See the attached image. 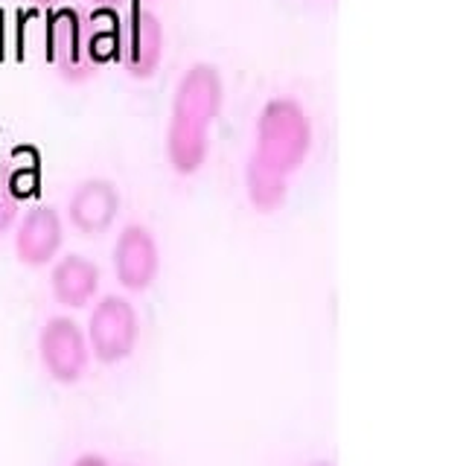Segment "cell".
Here are the masks:
<instances>
[{"label":"cell","mask_w":466,"mask_h":466,"mask_svg":"<svg viewBox=\"0 0 466 466\" xmlns=\"http://www.w3.org/2000/svg\"><path fill=\"white\" fill-rule=\"evenodd\" d=\"M225 85L216 65L196 62L175 85L169 128H167V155L169 164L181 175L201 169L210 146V126L222 111Z\"/></svg>","instance_id":"cell-1"},{"label":"cell","mask_w":466,"mask_h":466,"mask_svg":"<svg viewBox=\"0 0 466 466\" xmlns=\"http://www.w3.org/2000/svg\"><path fill=\"white\" fill-rule=\"evenodd\" d=\"M312 149V120L298 99L274 96L259 111L254 155L277 172L291 175Z\"/></svg>","instance_id":"cell-2"},{"label":"cell","mask_w":466,"mask_h":466,"mask_svg":"<svg viewBox=\"0 0 466 466\" xmlns=\"http://www.w3.org/2000/svg\"><path fill=\"white\" fill-rule=\"evenodd\" d=\"M47 58L67 82H82L102 62L96 53V29L76 6H58L47 15L44 29Z\"/></svg>","instance_id":"cell-3"},{"label":"cell","mask_w":466,"mask_h":466,"mask_svg":"<svg viewBox=\"0 0 466 466\" xmlns=\"http://www.w3.org/2000/svg\"><path fill=\"white\" fill-rule=\"evenodd\" d=\"M87 344L102 364H120L135 353L140 339V315L123 295H102L87 315Z\"/></svg>","instance_id":"cell-4"},{"label":"cell","mask_w":466,"mask_h":466,"mask_svg":"<svg viewBox=\"0 0 466 466\" xmlns=\"http://www.w3.org/2000/svg\"><path fill=\"white\" fill-rule=\"evenodd\" d=\"M38 359L53 382L76 385L94 359L85 327L70 315H50L38 329Z\"/></svg>","instance_id":"cell-5"},{"label":"cell","mask_w":466,"mask_h":466,"mask_svg":"<svg viewBox=\"0 0 466 466\" xmlns=\"http://www.w3.org/2000/svg\"><path fill=\"white\" fill-rule=\"evenodd\" d=\"M114 53H120L131 76L149 79L164 58V26L157 15L140 4L131 6L114 33Z\"/></svg>","instance_id":"cell-6"},{"label":"cell","mask_w":466,"mask_h":466,"mask_svg":"<svg viewBox=\"0 0 466 466\" xmlns=\"http://www.w3.org/2000/svg\"><path fill=\"white\" fill-rule=\"evenodd\" d=\"M160 271V248L155 233L131 222L120 230V237L114 242V274L123 289L128 291H146Z\"/></svg>","instance_id":"cell-7"},{"label":"cell","mask_w":466,"mask_h":466,"mask_svg":"<svg viewBox=\"0 0 466 466\" xmlns=\"http://www.w3.org/2000/svg\"><path fill=\"white\" fill-rule=\"evenodd\" d=\"M65 242V218L53 204H35L15 228V254L24 266H47L58 257Z\"/></svg>","instance_id":"cell-8"},{"label":"cell","mask_w":466,"mask_h":466,"mask_svg":"<svg viewBox=\"0 0 466 466\" xmlns=\"http://www.w3.org/2000/svg\"><path fill=\"white\" fill-rule=\"evenodd\" d=\"M120 213V189L108 178H85L67 198V218L79 233H106Z\"/></svg>","instance_id":"cell-9"},{"label":"cell","mask_w":466,"mask_h":466,"mask_svg":"<svg viewBox=\"0 0 466 466\" xmlns=\"http://www.w3.org/2000/svg\"><path fill=\"white\" fill-rule=\"evenodd\" d=\"M99 266L85 254H65L53 259L50 268V291L58 306L65 309H82L99 291Z\"/></svg>","instance_id":"cell-10"},{"label":"cell","mask_w":466,"mask_h":466,"mask_svg":"<svg viewBox=\"0 0 466 466\" xmlns=\"http://www.w3.org/2000/svg\"><path fill=\"white\" fill-rule=\"evenodd\" d=\"M245 187H248V198L257 210L268 213L277 210L286 201L289 193V175L277 172L274 167H268L266 160H259L254 152L245 164Z\"/></svg>","instance_id":"cell-11"},{"label":"cell","mask_w":466,"mask_h":466,"mask_svg":"<svg viewBox=\"0 0 466 466\" xmlns=\"http://www.w3.org/2000/svg\"><path fill=\"white\" fill-rule=\"evenodd\" d=\"M12 169L15 164L0 152V233L15 225V218H18V210H21V198L15 196V189H12Z\"/></svg>","instance_id":"cell-12"},{"label":"cell","mask_w":466,"mask_h":466,"mask_svg":"<svg viewBox=\"0 0 466 466\" xmlns=\"http://www.w3.org/2000/svg\"><path fill=\"white\" fill-rule=\"evenodd\" d=\"M70 466H114V463H111L108 458H102V455H94V451H87V455H79Z\"/></svg>","instance_id":"cell-13"},{"label":"cell","mask_w":466,"mask_h":466,"mask_svg":"<svg viewBox=\"0 0 466 466\" xmlns=\"http://www.w3.org/2000/svg\"><path fill=\"white\" fill-rule=\"evenodd\" d=\"M91 4H96V6H120L123 0H91Z\"/></svg>","instance_id":"cell-14"},{"label":"cell","mask_w":466,"mask_h":466,"mask_svg":"<svg viewBox=\"0 0 466 466\" xmlns=\"http://www.w3.org/2000/svg\"><path fill=\"white\" fill-rule=\"evenodd\" d=\"M35 4H41V6H53V4H58V0H35Z\"/></svg>","instance_id":"cell-15"},{"label":"cell","mask_w":466,"mask_h":466,"mask_svg":"<svg viewBox=\"0 0 466 466\" xmlns=\"http://www.w3.org/2000/svg\"><path fill=\"white\" fill-rule=\"evenodd\" d=\"M309 466H332L329 461H318V463H309Z\"/></svg>","instance_id":"cell-16"}]
</instances>
